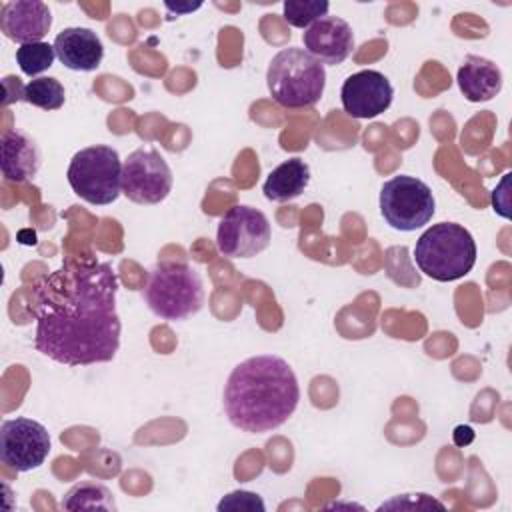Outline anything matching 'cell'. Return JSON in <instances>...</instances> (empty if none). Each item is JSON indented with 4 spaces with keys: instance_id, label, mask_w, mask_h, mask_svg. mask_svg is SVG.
I'll use <instances>...</instances> for the list:
<instances>
[{
    "instance_id": "obj_7",
    "label": "cell",
    "mask_w": 512,
    "mask_h": 512,
    "mask_svg": "<svg viewBox=\"0 0 512 512\" xmlns=\"http://www.w3.org/2000/svg\"><path fill=\"white\" fill-rule=\"evenodd\" d=\"M436 200L426 182L416 176H394L380 188V214L398 232H414L434 216Z\"/></svg>"
},
{
    "instance_id": "obj_12",
    "label": "cell",
    "mask_w": 512,
    "mask_h": 512,
    "mask_svg": "<svg viewBox=\"0 0 512 512\" xmlns=\"http://www.w3.org/2000/svg\"><path fill=\"white\" fill-rule=\"evenodd\" d=\"M304 50L318 62L342 64L354 48V32L350 24L338 16H324L308 26L302 34Z\"/></svg>"
},
{
    "instance_id": "obj_8",
    "label": "cell",
    "mask_w": 512,
    "mask_h": 512,
    "mask_svg": "<svg viewBox=\"0 0 512 512\" xmlns=\"http://www.w3.org/2000/svg\"><path fill=\"white\" fill-rule=\"evenodd\" d=\"M272 230L266 214L258 208L238 204L218 222L216 246L226 258H252L270 246Z\"/></svg>"
},
{
    "instance_id": "obj_1",
    "label": "cell",
    "mask_w": 512,
    "mask_h": 512,
    "mask_svg": "<svg viewBox=\"0 0 512 512\" xmlns=\"http://www.w3.org/2000/svg\"><path fill=\"white\" fill-rule=\"evenodd\" d=\"M118 276L106 262H68L36 288V334L40 354L66 366L114 360L120 348L116 312Z\"/></svg>"
},
{
    "instance_id": "obj_14",
    "label": "cell",
    "mask_w": 512,
    "mask_h": 512,
    "mask_svg": "<svg viewBox=\"0 0 512 512\" xmlns=\"http://www.w3.org/2000/svg\"><path fill=\"white\" fill-rule=\"evenodd\" d=\"M56 58L74 72H92L102 64L104 46L90 28L70 26L54 38Z\"/></svg>"
},
{
    "instance_id": "obj_21",
    "label": "cell",
    "mask_w": 512,
    "mask_h": 512,
    "mask_svg": "<svg viewBox=\"0 0 512 512\" xmlns=\"http://www.w3.org/2000/svg\"><path fill=\"white\" fill-rule=\"evenodd\" d=\"M328 8L330 4L324 0H286L282 4V16L294 28H308L328 16Z\"/></svg>"
},
{
    "instance_id": "obj_20",
    "label": "cell",
    "mask_w": 512,
    "mask_h": 512,
    "mask_svg": "<svg viewBox=\"0 0 512 512\" xmlns=\"http://www.w3.org/2000/svg\"><path fill=\"white\" fill-rule=\"evenodd\" d=\"M54 58H56L54 44H48V42L22 44L16 50V62H18L20 70L30 78L48 70L54 64Z\"/></svg>"
},
{
    "instance_id": "obj_22",
    "label": "cell",
    "mask_w": 512,
    "mask_h": 512,
    "mask_svg": "<svg viewBox=\"0 0 512 512\" xmlns=\"http://www.w3.org/2000/svg\"><path fill=\"white\" fill-rule=\"evenodd\" d=\"M218 510H246V512H264L266 506L262 502V498L254 492H246V490H236L226 494L220 502H218Z\"/></svg>"
},
{
    "instance_id": "obj_6",
    "label": "cell",
    "mask_w": 512,
    "mask_h": 512,
    "mask_svg": "<svg viewBox=\"0 0 512 512\" xmlns=\"http://www.w3.org/2000/svg\"><path fill=\"white\" fill-rule=\"evenodd\" d=\"M74 194L94 206L118 200L122 192V162L114 148L96 144L78 150L66 170Z\"/></svg>"
},
{
    "instance_id": "obj_23",
    "label": "cell",
    "mask_w": 512,
    "mask_h": 512,
    "mask_svg": "<svg viewBox=\"0 0 512 512\" xmlns=\"http://www.w3.org/2000/svg\"><path fill=\"white\" fill-rule=\"evenodd\" d=\"M384 508H406V510H414V508H444L442 502L434 500L428 494H402L390 502H384L382 506H378V510Z\"/></svg>"
},
{
    "instance_id": "obj_4",
    "label": "cell",
    "mask_w": 512,
    "mask_h": 512,
    "mask_svg": "<svg viewBox=\"0 0 512 512\" xmlns=\"http://www.w3.org/2000/svg\"><path fill=\"white\" fill-rule=\"evenodd\" d=\"M266 84L276 104L284 108H308L324 94L326 70L304 48L290 46L270 60Z\"/></svg>"
},
{
    "instance_id": "obj_18",
    "label": "cell",
    "mask_w": 512,
    "mask_h": 512,
    "mask_svg": "<svg viewBox=\"0 0 512 512\" xmlns=\"http://www.w3.org/2000/svg\"><path fill=\"white\" fill-rule=\"evenodd\" d=\"M66 510H114V498L110 490L96 482H80L68 490L62 500Z\"/></svg>"
},
{
    "instance_id": "obj_3",
    "label": "cell",
    "mask_w": 512,
    "mask_h": 512,
    "mask_svg": "<svg viewBox=\"0 0 512 512\" xmlns=\"http://www.w3.org/2000/svg\"><path fill=\"white\" fill-rule=\"evenodd\" d=\"M414 262L428 278L452 282L466 276L476 264V242L456 222L430 226L414 246Z\"/></svg>"
},
{
    "instance_id": "obj_17",
    "label": "cell",
    "mask_w": 512,
    "mask_h": 512,
    "mask_svg": "<svg viewBox=\"0 0 512 512\" xmlns=\"http://www.w3.org/2000/svg\"><path fill=\"white\" fill-rule=\"evenodd\" d=\"M310 182V166L302 158H288L270 170L262 192L272 202H290L298 198Z\"/></svg>"
},
{
    "instance_id": "obj_16",
    "label": "cell",
    "mask_w": 512,
    "mask_h": 512,
    "mask_svg": "<svg viewBox=\"0 0 512 512\" xmlns=\"http://www.w3.org/2000/svg\"><path fill=\"white\" fill-rule=\"evenodd\" d=\"M456 80L468 102H488L502 90V70L492 60L476 54L464 58Z\"/></svg>"
},
{
    "instance_id": "obj_5",
    "label": "cell",
    "mask_w": 512,
    "mask_h": 512,
    "mask_svg": "<svg viewBox=\"0 0 512 512\" xmlns=\"http://www.w3.org/2000/svg\"><path fill=\"white\" fill-rule=\"evenodd\" d=\"M142 296L164 320H184L200 312L206 298L202 276L186 262H162L152 268Z\"/></svg>"
},
{
    "instance_id": "obj_13",
    "label": "cell",
    "mask_w": 512,
    "mask_h": 512,
    "mask_svg": "<svg viewBox=\"0 0 512 512\" xmlns=\"http://www.w3.org/2000/svg\"><path fill=\"white\" fill-rule=\"evenodd\" d=\"M52 26L50 8L40 0H12L2 6L0 28L12 42H42Z\"/></svg>"
},
{
    "instance_id": "obj_2",
    "label": "cell",
    "mask_w": 512,
    "mask_h": 512,
    "mask_svg": "<svg viewBox=\"0 0 512 512\" xmlns=\"http://www.w3.org/2000/svg\"><path fill=\"white\" fill-rule=\"evenodd\" d=\"M300 386L292 366L276 354L246 358L224 386V412L242 432L264 434L280 428L296 410Z\"/></svg>"
},
{
    "instance_id": "obj_15",
    "label": "cell",
    "mask_w": 512,
    "mask_h": 512,
    "mask_svg": "<svg viewBox=\"0 0 512 512\" xmlns=\"http://www.w3.org/2000/svg\"><path fill=\"white\" fill-rule=\"evenodd\" d=\"M40 148L22 130H10L0 140V168L6 180L26 182L40 170Z\"/></svg>"
},
{
    "instance_id": "obj_24",
    "label": "cell",
    "mask_w": 512,
    "mask_h": 512,
    "mask_svg": "<svg viewBox=\"0 0 512 512\" xmlns=\"http://www.w3.org/2000/svg\"><path fill=\"white\" fill-rule=\"evenodd\" d=\"M166 8L172 10V12H176V14H182V12H192V10L200 8V4H188V6H172V4H166Z\"/></svg>"
},
{
    "instance_id": "obj_10",
    "label": "cell",
    "mask_w": 512,
    "mask_h": 512,
    "mask_svg": "<svg viewBox=\"0 0 512 512\" xmlns=\"http://www.w3.org/2000/svg\"><path fill=\"white\" fill-rule=\"evenodd\" d=\"M50 454L48 430L32 418H12L0 426V460L16 472L44 464Z\"/></svg>"
},
{
    "instance_id": "obj_11",
    "label": "cell",
    "mask_w": 512,
    "mask_h": 512,
    "mask_svg": "<svg viewBox=\"0 0 512 512\" xmlns=\"http://www.w3.org/2000/svg\"><path fill=\"white\" fill-rule=\"evenodd\" d=\"M394 88L390 80L378 70H360L348 76L340 88V100L344 112L352 118L368 120L376 118L390 108Z\"/></svg>"
},
{
    "instance_id": "obj_19",
    "label": "cell",
    "mask_w": 512,
    "mask_h": 512,
    "mask_svg": "<svg viewBox=\"0 0 512 512\" xmlns=\"http://www.w3.org/2000/svg\"><path fill=\"white\" fill-rule=\"evenodd\" d=\"M22 100L42 110H58L66 100V92L56 78L38 76V78H32L28 84H24Z\"/></svg>"
},
{
    "instance_id": "obj_9",
    "label": "cell",
    "mask_w": 512,
    "mask_h": 512,
    "mask_svg": "<svg viewBox=\"0 0 512 512\" xmlns=\"http://www.w3.org/2000/svg\"><path fill=\"white\" fill-rule=\"evenodd\" d=\"M172 190V170L154 148H136L122 162V194L136 204H160Z\"/></svg>"
}]
</instances>
